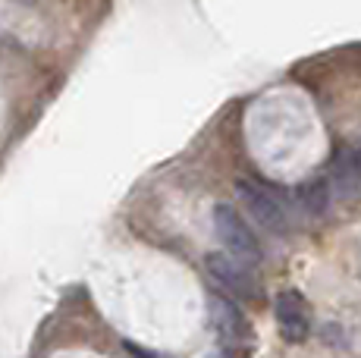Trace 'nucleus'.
<instances>
[{
  "label": "nucleus",
  "mask_w": 361,
  "mask_h": 358,
  "mask_svg": "<svg viewBox=\"0 0 361 358\" xmlns=\"http://www.w3.org/2000/svg\"><path fill=\"white\" fill-rule=\"evenodd\" d=\"M214 220V236L224 245V254H230L233 261H239L242 267H258L264 261V252L255 239V233L245 226V220L239 217V211L233 204H214L211 211Z\"/></svg>",
  "instance_id": "1"
},
{
  "label": "nucleus",
  "mask_w": 361,
  "mask_h": 358,
  "mask_svg": "<svg viewBox=\"0 0 361 358\" xmlns=\"http://www.w3.org/2000/svg\"><path fill=\"white\" fill-rule=\"evenodd\" d=\"M235 198H239L242 208L248 211V217H252L267 236L280 239L289 233L286 211H283V204L276 202L267 189H261V185H255V183H235Z\"/></svg>",
  "instance_id": "2"
},
{
  "label": "nucleus",
  "mask_w": 361,
  "mask_h": 358,
  "mask_svg": "<svg viewBox=\"0 0 361 358\" xmlns=\"http://www.w3.org/2000/svg\"><path fill=\"white\" fill-rule=\"evenodd\" d=\"M204 264H207V273L214 277V283L224 286L230 295H235V299H242V302L261 299V289H258V283H255L252 273H248V267H242L239 261L230 258V254L211 252Z\"/></svg>",
  "instance_id": "3"
},
{
  "label": "nucleus",
  "mask_w": 361,
  "mask_h": 358,
  "mask_svg": "<svg viewBox=\"0 0 361 358\" xmlns=\"http://www.w3.org/2000/svg\"><path fill=\"white\" fill-rule=\"evenodd\" d=\"M276 323L286 342H305L311 333L308 308H305L298 292H280L276 295Z\"/></svg>",
  "instance_id": "4"
},
{
  "label": "nucleus",
  "mask_w": 361,
  "mask_h": 358,
  "mask_svg": "<svg viewBox=\"0 0 361 358\" xmlns=\"http://www.w3.org/2000/svg\"><path fill=\"white\" fill-rule=\"evenodd\" d=\"M207 314H211V323L214 330L220 333V340L226 342H239L242 336L248 333V323H245V314L239 311V305L224 292H211L207 299Z\"/></svg>",
  "instance_id": "5"
},
{
  "label": "nucleus",
  "mask_w": 361,
  "mask_h": 358,
  "mask_svg": "<svg viewBox=\"0 0 361 358\" xmlns=\"http://www.w3.org/2000/svg\"><path fill=\"white\" fill-rule=\"evenodd\" d=\"M330 183L343 202H355L361 195V154L352 148H339L330 163Z\"/></svg>",
  "instance_id": "6"
},
{
  "label": "nucleus",
  "mask_w": 361,
  "mask_h": 358,
  "mask_svg": "<svg viewBox=\"0 0 361 358\" xmlns=\"http://www.w3.org/2000/svg\"><path fill=\"white\" fill-rule=\"evenodd\" d=\"M327 202H330V185L321 176L308 179V183H302L295 189V204L305 217H324L327 214Z\"/></svg>",
  "instance_id": "7"
},
{
  "label": "nucleus",
  "mask_w": 361,
  "mask_h": 358,
  "mask_svg": "<svg viewBox=\"0 0 361 358\" xmlns=\"http://www.w3.org/2000/svg\"><path fill=\"white\" fill-rule=\"evenodd\" d=\"M126 352H129V358H154L148 352V349H142V346H132V342H126Z\"/></svg>",
  "instance_id": "8"
}]
</instances>
